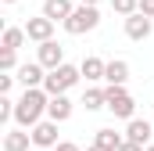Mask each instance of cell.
Returning a JSON list of instances; mask_svg holds the SVG:
<instances>
[{
	"instance_id": "3957f363",
	"label": "cell",
	"mask_w": 154,
	"mask_h": 151,
	"mask_svg": "<svg viewBox=\"0 0 154 151\" xmlns=\"http://www.w3.org/2000/svg\"><path fill=\"white\" fill-rule=\"evenodd\" d=\"M65 25V33H72V36H82V33H93L97 25H100V11H97V4H79L75 11L61 22Z\"/></svg>"
},
{
	"instance_id": "f546056e",
	"label": "cell",
	"mask_w": 154,
	"mask_h": 151,
	"mask_svg": "<svg viewBox=\"0 0 154 151\" xmlns=\"http://www.w3.org/2000/svg\"><path fill=\"white\" fill-rule=\"evenodd\" d=\"M4 4H14V0H4Z\"/></svg>"
},
{
	"instance_id": "7c38bea8",
	"label": "cell",
	"mask_w": 154,
	"mask_h": 151,
	"mask_svg": "<svg viewBox=\"0 0 154 151\" xmlns=\"http://www.w3.org/2000/svg\"><path fill=\"white\" fill-rule=\"evenodd\" d=\"M29 144H32V133H29L25 126L4 133V151H29Z\"/></svg>"
},
{
	"instance_id": "8fae6325",
	"label": "cell",
	"mask_w": 154,
	"mask_h": 151,
	"mask_svg": "<svg viewBox=\"0 0 154 151\" xmlns=\"http://www.w3.org/2000/svg\"><path fill=\"white\" fill-rule=\"evenodd\" d=\"M125 137L147 148V144H151V137H154V130H151V122H147V119H136V115H133V119H129V126H125Z\"/></svg>"
},
{
	"instance_id": "d6986e66",
	"label": "cell",
	"mask_w": 154,
	"mask_h": 151,
	"mask_svg": "<svg viewBox=\"0 0 154 151\" xmlns=\"http://www.w3.org/2000/svg\"><path fill=\"white\" fill-rule=\"evenodd\" d=\"M111 11L122 14V18H129V14H136V11H140V0H111Z\"/></svg>"
},
{
	"instance_id": "e0dca14e",
	"label": "cell",
	"mask_w": 154,
	"mask_h": 151,
	"mask_svg": "<svg viewBox=\"0 0 154 151\" xmlns=\"http://www.w3.org/2000/svg\"><path fill=\"white\" fill-rule=\"evenodd\" d=\"M104 104H108V94H104L100 86H90V90L82 94V108H86V112H100Z\"/></svg>"
},
{
	"instance_id": "d4e9b609",
	"label": "cell",
	"mask_w": 154,
	"mask_h": 151,
	"mask_svg": "<svg viewBox=\"0 0 154 151\" xmlns=\"http://www.w3.org/2000/svg\"><path fill=\"white\" fill-rule=\"evenodd\" d=\"M140 11H143L147 18H154V0H140Z\"/></svg>"
},
{
	"instance_id": "ffe728a7",
	"label": "cell",
	"mask_w": 154,
	"mask_h": 151,
	"mask_svg": "<svg viewBox=\"0 0 154 151\" xmlns=\"http://www.w3.org/2000/svg\"><path fill=\"white\" fill-rule=\"evenodd\" d=\"M0 69H4V72H18V58H14V50H0Z\"/></svg>"
},
{
	"instance_id": "6da1fadb",
	"label": "cell",
	"mask_w": 154,
	"mask_h": 151,
	"mask_svg": "<svg viewBox=\"0 0 154 151\" xmlns=\"http://www.w3.org/2000/svg\"><path fill=\"white\" fill-rule=\"evenodd\" d=\"M47 104H50V94L43 86H25V94L14 101V122L25 126V130H32L39 119L47 115Z\"/></svg>"
},
{
	"instance_id": "52a82bcc",
	"label": "cell",
	"mask_w": 154,
	"mask_h": 151,
	"mask_svg": "<svg viewBox=\"0 0 154 151\" xmlns=\"http://www.w3.org/2000/svg\"><path fill=\"white\" fill-rule=\"evenodd\" d=\"M151 29H154V18H147L143 11H136V14H129V18H125V36L136 40V43L151 36Z\"/></svg>"
},
{
	"instance_id": "5bb4252c",
	"label": "cell",
	"mask_w": 154,
	"mask_h": 151,
	"mask_svg": "<svg viewBox=\"0 0 154 151\" xmlns=\"http://www.w3.org/2000/svg\"><path fill=\"white\" fill-rule=\"evenodd\" d=\"M82 79L86 83H97V79H104V72H108V61H100L97 54H90V58H82Z\"/></svg>"
},
{
	"instance_id": "2e32d148",
	"label": "cell",
	"mask_w": 154,
	"mask_h": 151,
	"mask_svg": "<svg viewBox=\"0 0 154 151\" xmlns=\"http://www.w3.org/2000/svg\"><path fill=\"white\" fill-rule=\"evenodd\" d=\"M72 11H75V4H72V0H47V4H43V14H47V18H54V22H65Z\"/></svg>"
},
{
	"instance_id": "cb8c5ba5",
	"label": "cell",
	"mask_w": 154,
	"mask_h": 151,
	"mask_svg": "<svg viewBox=\"0 0 154 151\" xmlns=\"http://www.w3.org/2000/svg\"><path fill=\"white\" fill-rule=\"evenodd\" d=\"M118 151H143V144H136V140H129V137H125V140H122V148Z\"/></svg>"
},
{
	"instance_id": "f1b7e54d",
	"label": "cell",
	"mask_w": 154,
	"mask_h": 151,
	"mask_svg": "<svg viewBox=\"0 0 154 151\" xmlns=\"http://www.w3.org/2000/svg\"><path fill=\"white\" fill-rule=\"evenodd\" d=\"M36 151H54V148H36Z\"/></svg>"
},
{
	"instance_id": "83f0119b",
	"label": "cell",
	"mask_w": 154,
	"mask_h": 151,
	"mask_svg": "<svg viewBox=\"0 0 154 151\" xmlns=\"http://www.w3.org/2000/svg\"><path fill=\"white\" fill-rule=\"evenodd\" d=\"M143 151H154V144H147V148H143Z\"/></svg>"
},
{
	"instance_id": "9c48e42d",
	"label": "cell",
	"mask_w": 154,
	"mask_h": 151,
	"mask_svg": "<svg viewBox=\"0 0 154 151\" xmlns=\"http://www.w3.org/2000/svg\"><path fill=\"white\" fill-rule=\"evenodd\" d=\"M72 112H75V104L68 101V94H54L47 104V119H54V122H68Z\"/></svg>"
},
{
	"instance_id": "9a60e30c",
	"label": "cell",
	"mask_w": 154,
	"mask_h": 151,
	"mask_svg": "<svg viewBox=\"0 0 154 151\" xmlns=\"http://www.w3.org/2000/svg\"><path fill=\"white\" fill-rule=\"evenodd\" d=\"M25 40H29L25 36V25H7L4 36H0V50H18Z\"/></svg>"
},
{
	"instance_id": "4fadbf2b",
	"label": "cell",
	"mask_w": 154,
	"mask_h": 151,
	"mask_svg": "<svg viewBox=\"0 0 154 151\" xmlns=\"http://www.w3.org/2000/svg\"><path fill=\"white\" fill-rule=\"evenodd\" d=\"M125 79H129V61H122V58H115V61H108V72H104V83H108V86H125Z\"/></svg>"
},
{
	"instance_id": "7402d4cb",
	"label": "cell",
	"mask_w": 154,
	"mask_h": 151,
	"mask_svg": "<svg viewBox=\"0 0 154 151\" xmlns=\"http://www.w3.org/2000/svg\"><path fill=\"white\" fill-rule=\"evenodd\" d=\"M14 79H18V76H0V94H11V83H14Z\"/></svg>"
},
{
	"instance_id": "4316f807",
	"label": "cell",
	"mask_w": 154,
	"mask_h": 151,
	"mask_svg": "<svg viewBox=\"0 0 154 151\" xmlns=\"http://www.w3.org/2000/svg\"><path fill=\"white\" fill-rule=\"evenodd\" d=\"M79 4H100V0H79Z\"/></svg>"
},
{
	"instance_id": "44dd1931",
	"label": "cell",
	"mask_w": 154,
	"mask_h": 151,
	"mask_svg": "<svg viewBox=\"0 0 154 151\" xmlns=\"http://www.w3.org/2000/svg\"><path fill=\"white\" fill-rule=\"evenodd\" d=\"M7 119H14V101L7 94H0V122H7Z\"/></svg>"
},
{
	"instance_id": "277c9868",
	"label": "cell",
	"mask_w": 154,
	"mask_h": 151,
	"mask_svg": "<svg viewBox=\"0 0 154 151\" xmlns=\"http://www.w3.org/2000/svg\"><path fill=\"white\" fill-rule=\"evenodd\" d=\"M104 94H108V104H104V108L115 115V119H125V122H129V119L136 115V101H133V94H129L125 86H104Z\"/></svg>"
},
{
	"instance_id": "30bf717a",
	"label": "cell",
	"mask_w": 154,
	"mask_h": 151,
	"mask_svg": "<svg viewBox=\"0 0 154 151\" xmlns=\"http://www.w3.org/2000/svg\"><path fill=\"white\" fill-rule=\"evenodd\" d=\"M43 79H47V69H43L39 61L18 65V83H22V86H43Z\"/></svg>"
},
{
	"instance_id": "5b68a950",
	"label": "cell",
	"mask_w": 154,
	"mask_h": 151,
	"mask_svg": "<svg viewBox=\"0 0 154 151\" xmlns=\"http://www.w3.org/2000/svg\"><path fill=\"white\" fill-rule=\"evenodd\" d=\"M36 61L43 69H57V65H65V47L57 43V40H43L36 47Z\"/></svg>"
},
{
	"instance_id": "ac0fdd59",
	"label": "cell",
	"mask_w": 154,
	"mask_h": 151,
	"mask_svg": "<svg viewBox=\"0 0 154 151\" xmlns=\"http://www.w3.org/2000/svg\"><path fill=\"white\" fill-rule=\"evenodd\" d=\"M93 140H97V144H104V148H115V151H118V148H122V140H125V137L104 126V130H97V137H93Z\"/></svg>"
},
{
	"instance_id": "484cf974",
	"label": "cell",
	"mask_w": 154,
	"mask_h": 151,
	"mask_svg": "<svg viewBox=\"0 0 154 151\" xmlns=\"http://www.w3.org/2000/svg\"><path fill=\"white\" fill-rule=\"evenodd\" d=\"M86 151H115V148H104V144H97V140H93V144H90Z\"/></svg>"
},
{
	"instance_id": "ba28073f",
	"label": "cell",
	"mask_w": 154,
	"mask_h": 151,
	"mask_svg": "<svg viewBox=\"0 0 154 151\" xmlns=\"http://www.w3.org/2000/svg\"><path fill=\"white\" fill-rule=\"evenodd\" d=\"M25 36L32 43H43V40H54V18L39 14V18H29L25 22Z\"/></svg>"
},
{
	"instance_id": "603a6c76",
	"label": "cell",
	"mask_w": 154,
	"mask_h": 151,
	"mask_svg": "<svg viewBox=\"0 0 154 151\" xmlns=\"http://www.w3.org/2000/svg\"><path fill=\"white\" fill-rule=\"evenodd\" d=\"M54 151H82V148H79L75 140H57V148H54Z\"/></svg>"
},
{
	"instance_id": "7a4b0ae2",
	"label": "cell",
	"mask_w": 154,
	"mask_h": 151,
	"mask_svg": "<svg viewBox=\"0 0 154 151\" xmlns=\"http://www.w3.org/2000/svg\"><path fill=\"white\" fill-rule=\"evenodd\" d=\"M79 79H82V69H75V65H57V69H47V79H43V90L54 97V94H68L72 86H75Z\"/></svg>"
},
{
	"instance_id": "8992f818",
	"label": "cell",
	"mask_w": 154,
	"mask_h": 151,
	"mask_svg": "<svg viewBox=\"0 0 154 151\" xmlns=\"http://www.w3.org/2000/svg\"><path fill=\"white\" fill-rule=\"evenodd\" d=\"M29 133H32V148H57V122L54 119H39Z\"/></svg>"
}]
</instances>
